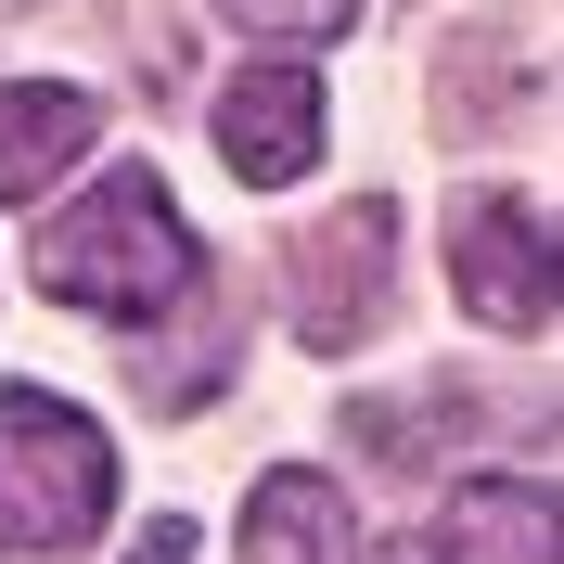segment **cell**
<instances>
[{"label":"cell","instance_id":"obj_1","mask_svg":"<svg viewBox=\"0 0 564 564\" xmlns=\"http://www.w3.org/2000/svg\"><path fill=\"white\" fill-rule=\"evenodd\" d=\"M26 270H39L52 308H90V321L154 334V321L206 282V245H193V218L167 206V180H154V167H116V180H90V193L26 245Z\"/></svg>","mask_w":564,"mask_h":564},{"label":"cell","instance_id":"obj_2","mask_svg":"<svg viewBox=\"0 0 564 564\" xmlns=\"http://www.w3.org/2000/svg\"><path fill=\"white\" fill-rule=\"evenodd\" d=\"M116 513V436L77 398L13 386L0 398V564H65Z\"/></svg>","mask_w":564,"mask_h":564},{"label":"cell","instance_id":"obj_3","mask_svg":"<svg viewBox=\"0 0 564 564\" xmlns=\"http://www.w3.org/2000/svg\"><path fill=\"white\" fill-rule=\"evenodd\" d=\"M386 245H398V206H386V193H359L334 231H295L282 270H295V334H308L321 359L359 347V334L386 321Z\"/></svg>","mask_w":564,"mask_h":564},{"label":"cell","instance_id":"obj_4","mask_svg":"<svg viewBox=\"0 0 564 564\" xmlns=\"http://www.w3.org/2000/svg\"><path fill=\"white\" fill-rule=\"evenodd\" d=\"M449 282H462V308L488 321V334H539V321H552V218H539L527 193H488V206H462Z\"/></svg>","mask_w":564,"mask_h":564},{"label":"cell","instance_id":"obj_5","mask_svg":"<svg viewBox=\"0 0 564 564\" xmlns=\"http://www.w3.org/2000/svg\"><path fill=\"white\" fill-rule=\"evenodd\" d=\"M218 154H231V180H308L321 154V77L282 52V65H245L231 90H218Z\"/></svg>","mask_w":564,"mask_h":564},{"label":"cell","instance_id":"obj_6","mask_svg":"<svg viewBox=\"0 0 564 564\" xmlns=\"http://www.w3.org/2000/svg\"><path fill=\"white\" fill-rule=\"evenodd\" d=\"M90 141H104V104L77 77H13L0 90V206H39Z\"/></svg>","mask_w":564,"mask_h":564},{"label":"cell","instance_id":"obj_7","mask_svg":"<svg viewBox=\"0 0 564 564\" xmlns=\"http://www.w3.org/2000/svg\"><path fill=\"white\" fill-rule=\"evenodd\" d=\"M436 564H552V488L539 475H475L423 539Z\"/></svg>","mask_w":564,"mask_h":564},{"label":"cell","instance_id":"obj_8","mask_svg":"<svg viewBox=\"0 0 564 564\" xmlns=\"http://www.w3.org/2000/svg\"><path fill=\"white\" fill-rule=\"evenodd\" d=\"M245 564H359V552H347V500L321 488L308 462L257 475V500H245Z\"/></svg>","mask_w":564,"mask_h":564},{"label":"cell","instance_id":"obj_9","mask_svg":"<svg viewBox=\"0 0 564 564\" xmlns=\"http://www.w3.org/2000/svg\"><path fill=\"white\" fill-rule=\"evenodd\" d=\"M231 26H257V39H282V52H308V39H347L359 26V0H218Z\"/></svg>","mask_w":564,"mask_h":564},{"label":"cell","instance_id":"obj_10","mask_svg":"<svg viewBox=\"0 0 564 564\" xmlns=\"http://www.w3.org/2000/svg\"><path fill=\"white\" fill-rule=\"evenodd\" d=\"M129 564H193V527H180V513H154V527H141V552Z\"/></svg>","mask_w":564,"mask_h":564},{"label":"cell","instance_id":"obj_11","mask_svg":"<svg viewBox=\"0 0 564 564\" xmlns=\"http://www.w3.org/2000/svg\"><path fill=\"white\" fill-rule=\"evenodd\" d=\"M372 564H436V552H423V539H386V552H372Z\"/></svg>","mask_w":564,"mask_h":564}]
</instances>
